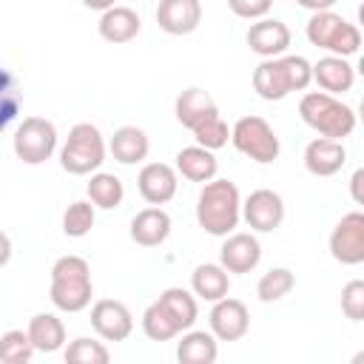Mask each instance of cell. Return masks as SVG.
<instances>
[{"label": "cell", "mask_w": 364, "mask_h": 364, "mask_svg": "<svg viewBox=\"0 0 364 364\" xmlns=\"http://www.w3.org/2000/svg\"><path fill=\"white\" fill-rule=\"evenodd\" d=\"M156 301H159V304L165 307V313L173 318V324L179 327V333L191 330V327L196 324V318H199L196 296H193L191 290H185V287H168V290L159 293Z\"/></svg>", "instance_id": "27"}, {"label": "cell", "mask_w": 364, "mask_h": 364, "mask_svg": "<svg viewBox=\"0 0 364 364\" xmlns=\"http://www.w3.org/2000/svg\"><path fill=\"white\" fill-rule=\"evenodd\" d=\"M341 313L350 321H361L364 318V282L361 279H350L341 287Z\"/></svg>", "instance_id": "36"}, {"label": "cell", "mask_w": 364, "mask_h": 364, "mask_svg": "<svg viewBox=\"0 0 364 364\" xmlns=\"http://www.w3.org/2000/svg\"><path fill=\"white\" fill-rule=\"evenodd\" d=\"M361 179H364V171L358 168V171L353 173V179H350V191H353V199H355V202H361Z\"/></svg>", "instance_id": "40"}, {"label": "cell", "mask_w": 364, "mask_h": 364, "mask_svg": "<svg viewBox=\"0 0 364 364\" xmlns=\"http://www.w3.org/2000/svg\"><path fill=\"white\" fill-rule=\"evenodd\" d=\"M168 236H171V216L159 205L142 208L131 219V239L142 247H159Z\"/></svg>", "instance_id": "20"}, {"label": "cell", "mask_w": 364, "mask_h": 364, "mask_svg": "<svg viewBox=\"0 0 364 364\" xmlns=\"http://www.w3.org/2000/svg\"><path fill=\"white\" fill-rule=\"evenodd\" d=\"M313 82L327 94H347L355 85V68L347 57L327 54L313 63Z\"/></svg>", "instance_id": "18"}, {"label": "cell", "mask_w": 364, "mask_h": 364, "mask_svg": "<svg viewBox=\"0 0 364 364\" xmlns=\"http://www.w3.org/2000/svg\"><path fill=\"white\" fill-rule=\"evenodd\" d=\"M222 247H219V264L228 273H250L259 262H262V245L253 233H228L222 236Z\"/></svg>", "instance_id": "15"}, {"label": "cell", "mask_w": 364, "mask_h": 364, "mask_svg": "<svg viewBox=\"0 0 364 364\" xmlns=\"http://www.w3.org/2000/svg\"><path fill=\"white\" fill-rule=\"evenodd\" d=\"M176 173H182L188 182H210L219 171V162L213 156V151L202 148V145H188L176 154Z\"/></svg>", "instance_id": "23"}, {"label": "cell", "mask_w": 364, "mask_h": 364, "mask_svg": "<svg viewBox=\"0 0 364 364\" xmlns=\"http://www.w3.org/2000/svg\"><path fill=\"white\" fill-rule=\"evenodd\" d=\"M193 139H196V145H202V148H208V151H219V148L228 145L230 128H228V122L216 114V117H210V119H205V122H199V125L193 128Z\"/></svg>", "instance_id": "35"}, {"label": "cell", "mask_w": 364, "mask_h": 364, "mask_svg": "<svg viewBox=\"0 0 364 364\" xmlns=\"http://www.w3.org/2000/svg\"><path fill=\"white\" fill-rule=\"evenodd\" d=\"M105 162V139L97 125L91 122H77L71 125L63 148H60V165L71 176H88L100 171Z\"/></svg>", "instance_id": "5"}, {"label": "cell", "mask_w": 364, "mask_h": 364, "mask_svg": "<svg viewBox=\"0 0 364 364\" xmlns=\"http://www.w3.org/2000/svg\"><path fill=\"white\" fill-rule=\"evenodd\" d=\"M242 219L256 233H273L284 222V199L270 188H259L242 202Z\"/></svg>", "instance_id": "10"}, {"label": "cell", "mask_w": 364, "mask_h": 364, "mask_svg": "<svg viewBox=\"0 0 364 364\" xmlns=\"http://www.w3.org/2000/svg\"><path fill=\"white\" fill-rule=\"evenodd\" d=\"M14 156L26 165H40L57 151V128L46 117H26L11 139Z\"/></svg>", "instance_id": "8"}, {"label": "cell", "mask_w": 364, "mask_h": 364, "mask_svg": "<svg viewBox=\"0 0 364 364\" xmlns=\"http://www.w3.org/2000/svg\"><path fill=\"white\" fill-rule=\"evenodd\" d=\"M142 333L151 341H171L179 336V327L173 324V318L165 313V307L159 301H151L142 313Z\"/></svg>", "instance_id": "31"}, {"label": "cell", "mask_w": 364, "mask_h": 364, "mask_svg": "<svg viewBox=\"0 0 364 364\" xmlns=\"http://www.w3.org/2000/svg\"><path fill=\"white\" fill-rule=\"evenodd\" d=\"M173 111H176L179 125H185L188 131H193L199 122L216 117V114H219V105H216V100H213L205 88H196V85H193V88H185V91L176 97Z\"/></svg>", "instance_id": "21"}, {"label": "cell", "mask_w": 364, "mask_h": 364, "mask_svg": "<svg viewBox=\"0 0 364 364\" xmlns=\"http://www.w3.org/2000/svg\"><path fill=\"white\" fill-rule=\"evenodd\" d=\"M142 28V20L134 9L128 6H111L100 14V23H97V31L105 43H131Z\"/></svg>", "instance_id": "19"}, {"label": "cell", "mask_w": 364, "mask_h": 364, "mask_svg": "<svg viewBox=\"0 0 364 364\" xmlns=\"http://www.w3.org/2000/svg\"><path fill=\"white\" fill-rule=\"evenodd\" d=\"M179 179H176V168L165 165V162H148L142 165V171L136 173V191L148 205H165L176 196Z\"/></svg>", "instance_id": "14"}, {"label": "cell", "mask_w": 364, "mask_h": 364, "mask_svg": "<svg viewBox=\"0 0 364 364\" xmlns=\"http://www.w3.org/2000/svg\"><path fill=\"white\" fill-rule=\"evenodd\" d=\"M85 9H94V11H105L111 6H117V0H82Z\"/></svg>", "instance_id": "41"}, {"label": "cell", "mask_w": 364, "mask_h": 364, "mask_svg": "<svg viewBox=\"0 0 364 364\" xmlns=\"http://www.w3.org/2000/svg\"><path fill=\"white\" fill-rule=\"evenodd\" d=\"M330 256L347 267H355L364 262V213L361 210H350L336 222L330 233Z\"/></svg>", "instance_id": "9"}, {"label": "cell", "mask_w": 364, "mask_h": 364, "mask_svg": "<svg viewBox=\"0 0 364 364\" xmlns=\"http://www.w3.org/2000/svg\"><path fill=\"white\" fill-rule=\"evenodd\" d=\"M88 202L94 208H102V210H114L122 205L125 199V185L119 176L114 173H105V171H94L91 179H88Z\"/></svg>", "instance_id": "28"}, {"label": "cell", "mask_w": 364, "mask_h": 364, "mask_svg": "<svg viewBox=\"0 0 364 364\" xmlns=\"http://www.w3.org/2000/svg\"><path fill=\"white\" fill-rule=\"evenodd\" d=\"M20 85H17V77L6 68H0V131H6L17 114H20Z\"/></svg>", "instance_id": "32"}, {"label": "cell", "mask_w": 364, "mask_h": 364, "mask_svg": "<svg viewBox=\"0 0 364 364\" xmlns=\"http://www.w3.org/2000/svg\"><path fill=\"white\" fill-rule=\"evenodd\" d=\"M108 151H111V156H114L117 162H122V165H136V162H142V159L148 156L151 142H148V134H145L142 128H136V125H122V128L114 131V136H111V142H108Z\"/></svg>", "instance_id": "22"}, {"label": "cell", "mask_w": 364, "mask_h": 364, "mask_svg": "<svg viewBox=\"0 0 364 364\" xmlns=\"http://www.w3.org/2000/svg\"><path fill=\"white\" fill-rule=\"evenodd\" d=\"M51 301L63 313H80L91 304L94 282H91V264L82 256H60L51 264Z\"/></svg>", "instance_id": "3"}, {"label": "cell", "mask_w": 364, "mask_h": 364, "mask_svg": "<svg viewBox=\"0 0 364 364\" xmlns=\"http://www.w3.org/2000/svg\"><path fill=\"white\" fill-rule=\"evenodd\" d=\"M94 222H97V208L85 199H77L63 213V233L68 239H82L85 233H91Z\"/></svg>", "instance_id": "30"}, {"label": "cell", "mask_w": 364, "mask_h": 364, "mask_svg": "<svg viewBox=\"0 0 364 364\" xmlns=\"http://www.w3.org/2000/svg\"><path fill=\"white\" fill-rule=\"evenodd\" d=\"M230 142L239 154H245L247 159L259 162V165H270L279 159V151H282V142L273 131V125L264 119V117H256V114H247V117H239L230 128Z\"/></svg>", "instance_id": "7"}, {"label": "cell", "mask_w": 364, "mask_h": 364, "mask_svg": "<svg viewBox=\"0 0 364 364\" xmlns=\"http://www.w3.org/2000/svg\"><path fill=\"white\" fill-rule=\"evenodd\" d=\"M156 23L165 34H173V37L193 34L202 23V3L199 0H159Z\"/></svg>", "instance_id": "16"}, {"label": "cell", "mask_w": 364, "mask_h": 364, "mask_svg": "<svg viewBox=\"0 0 364 364\" xmlns=\"http://www.w3.org/2000/svg\"><path fill=\"white\" fill-rule=\"evenodd\" d=\"M307 40L316 48H324L327 54L336 57H353L361 48V31L355 23L344 20L341 14H336L333 9L327 11H313L307 26H304Z\"/></svg>", "instance_id": "6"}, {"label": "cell", "mask_w": 364, "mask_h": 364, "mask_svg": "<svg viewBox=\"0 0 364 364\" xmlns=\"http://www.w3.org/2000/svg\"><path fill=\"white\" fill-rule=\"evenodd\" d=\"M9 262H11V239L9 233L0 230V267H6Z\"/></svg>", "instance_id": "39"}, {"label": "cell", "mask_w": 364, "mask_h": 364, "mask_svg": "<svg viewBox=\"0 0 364 364\" xmlns=\"http://www.w3.org/2000/svg\"><path fill=\"white\" fill-rule=\"evenodd\" d=\"M344 162H347V148L341 139L316 136L304 148V168L313 176H333L344 168Z\"/></svg>", "instance_id": "17"}, {"label": "cell", "mask_w": 364, "mask_h": 364, "mask_svg": "<svg viewBox=\"0 0 364 364\" xmlns=\"http://www.w3.org/2000/svg\"><path fill=\"white\" fill-rule=\"evenodd\" d=\"M299 117L318 136L344 139L355 131V111L347 102H341L336 94H327V91H307L299 100Z\"/></svg>", "instance_id": "4"}, {"label": "cell", "mask_w": 364, "mask_h": 364, "mask_svg": "<svg viewBox=\"0 0 364 364\" xmlns=\"http://www.w3.org/2000/svg\"><path fill=\"white\" fill-rule=\"evenodd\" d=\"M34 355V344L26 330H6L0 336V361L3 364H26Z\"/></svg>", "instance_id": "34"}, {"label": "cell", "mask_w": 364, "mask_h": 364, "mask_svg": "<svg viewBox=\"0 0 364 364\" xmlns=\"http://www.w3.org/2000/svg\"><path fill=\"white\" fill-rule=\"evenodd\" d=\"M228 6L242 20H259V17H267L273 0H228Z\"/></svg>", "instance_id": "37"}, {"label": "cell", "mask_w": 364, "mask_h": 364, "mask_svg": "<svg viewBox=\"0 0 364 364\" xmlns=\"http://www.w3.org/2000/svg\"><path fill=\"white\" fill-rule=\"evenodd\" d=\"M310 82H313V63L301 54L267 57L253 71V91L267 102H279L293 91H307Z\"/></svg>", "instance_id": "1"}, {"label": "cell", "mask_w": 364, "mask_h": 364, "mask_svg": "<svg viewBox=\"0 0 364 364\" xmlns=\"http://www.w3.org/2000/svg\"><path fill=\"white\" fill-rule=\"evenodd\" d=\"M208 324H210V333L216 336V341H239L250 330L247 304L239 299L222 296L213 301V307L208 313Z\"/></svg>", "instance_id": "11"}, {"label": "cell", "mask_w": 364, "mask_h": 364, "mask_svg": "<svg viewBox=\"0 0 364 364\" xmlns=\"http://www.w3.org/2000/svg\"><path fill=\"white\" fill-rule=\"evenodd\" d=\"M219 355V341L210 330H185L176 341V358L182 364H213Z\"/></svg>", "instance_id": "24"}, {"label": "cell", "mask_w": 364, "mask_h": 364, "mask_svg": "<svg viewBox=\"0 0 364 364\" xmlns=\"http://www.w3.org/2000/svg\"><path fill=\"white\" fill-rule=\"evenodd\" d=\"M301 9H307V11H327V9H333L338 0H296Z\"/></svg>", "instance_id": "38"}, {"label": "cell", "mask_w": 364, "mask_h": 364, "mask_svg": "<svg viewBox=\"0 0 364 364\" xmlns=\"http://www.w3.org/2000/svg\"><path fill=\"white\" fill-rule=\"evenodd\" d=\"M230 290V273L222 267V264H213V262H205V264H196L193 273H191V293L205 299V301H216L222 296H228Z\"/></svg>", "instance_id": "25"}, {"label": "cell", "mask_w": 364, "mask_h": 364, "mask_svg": "<svg viewBox=\"0 0 364 364\" xmlns=\"http://www.w3.org/2000/svg\"><path fill=\"white\" fill-rule=\"evenodd\" d=\"M245 40L253 54L267 60V57H279L290 48V28H287V23H282L276 17H259L256 23H250Z\"/></svg>", "instance_id": "13"}, {"label": "cell", "mask_w": 364, "mask_h": 364, "mask_svg": "<svg viewBox=\"0 0 364 364\" xmlns=\"http://www.w3.org/2000/svg\"><path fill=\"white\" fill-rule=\"evenodd\" d=\"M293 287H296V276H293V270H287V267H270V270L259 279V284H256V296H259V301L273 304V301H282Z\"/></svg>", "instance_id": "29"}, {"label": "cell", "mask_w": 364, "mask_h": 364, "mask_svg": "<svg viewBox=\"0 0 364 364\" xmlns=\"http://www.w3.org/2000/svg\"><path fill=\"white\" fill-rule=\"evenodd\" d=\"M63 355H65V361H71V364H108V358H111L108 347H105L102 341H97V338H88V336L74 338V341L65 347Z\"/></svg>", "instance_id": "33"}, {"label": "cell", "mask_w": 364, "mask_h": 364, "mask_svg": "<svg viewBox=\"0 0 364 364\" xmlns=\"http://www.w3.org/2000/svg\"><path fill=\"white\" fill-rule=\"evenodd\" d=\"M26 333H28V338L34 344V353H57L65 344V324L54 313L31 316Z\"/></svg>", "instance_id": "26"}, {"label": "cell", "mask_w": 364, "mask_h": 364, "mask_svg": "<svg viewBox=\"0 0 364 364\" xmlns=\"http://www.w3.org/2000/svg\"><path fill=\"white\" fill-rule=\"evenodd\" d=\"M242 219V196L230 179H210L196 196V222L210 236H228Z\"/></svg>", "instance_id": "2"}, {"label": "cell", "mask_w": 364, "mask_h": 364, "mask_svg": "<svg viewBox=\"0 0 364 364\" xmlns=\"http://www.w3.org/2000/svg\"><path fill=\"white\" fill-rule=\"evenodd\" d=\"M91 327L102 341H125L134 333V316L122 301L100 299L91 307Z\"/></svg>", "instance_id": "12"}]
</instances>
